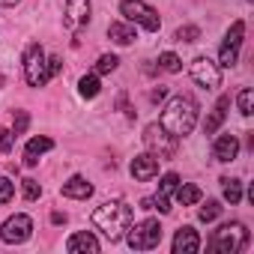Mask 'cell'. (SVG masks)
Here are the masks:
<instances>
[{"instance_id": "cell-1", "label": "cell", "mask_w": 254, "mask_h": 254, "mask_svg": "<svg viewBox=\"0 0 254 254\" xmlns=\"http://www.w3.org/2000/svg\"><path fill=\"white\" fill-rule=\"evenodd\" d=\"M159 126L168 135H174V138L191 135V129L197 126V102L191 96H174L165 105V111L159 117Z\"/></svg>"}, {"instance_id": "cell-2", "label": "cell", "mask_w": 254, "mask_h": 254, "mask_svg": "<svg viewBox=\"0 0 254 254\" xmlns=\"http://www.w3.org/2000/svg\"><path fill=\"white\" fill-rule=\"evenodd\" d=\"M132 218H135V212H132V206L126 203V200H108V203H102V206L93 212V224H96L111 242H117L126 230H129Z\"/></svg>"}, {"instance_id": "cell-3", "label": "cell", "mask_w": 254, "mask_h": 254, "mask_svg": "<svg viewBox=\"0 0 254 254\" xmlns=\"http://www.w3.org/2000/svg\"><path fill=\"white\" fill-rule=\"evenodd\" d=\"M248 245V230L242 221H230V224H221L212 239H209V248L218 251V254H239L242 248Z\"/></svg>"}, {"instance_id": "cell-4", "label": "cell", "mask_w": 254, "mask_h": 254, "mask_svg": "<svg viewBox=\"0 0 254 254\" xmlns=\"http://www.w3.org/2000/svg\"><path fill=\"white\" fill-rule=\"evenodd\" d=\"M126 242H129V248H135V251H153V248H159V242H162V224H159L156 218H144V221H138L135 227L129 224Z\"/></svg>"}, {"instance_id": "cell-5", "label": "cell", "mask_w": 254, "mask_h": 254, "mask_svg": "<svg viewBox=\"0 0 254 254\" xmlns=\"http://www.w3.org/2000/svg\"><path fill=\"white\" fill-rule=\"evenodd\" d=\"M120 12H123V18H126V21L141 24V27H144V30H150V33H156V30L162 27L159 12H156L153 6H147L144 0H123V3H120Z\"/></svg>"}, {"instance_id": "cell-6", "label": "cell", "mask_w": 254, "mask_h": 254, "mask_svg": "<svg viewBox=\"0 0 254 254\" xmlns=\"http://www.w3.org/2000/svg\"><path fill=\"white\" fill-rule=\"evenodd\" d=\"M177 141H180V138L168 135L159 123H153V126H147V129H144V144H147V150H150L159 162L177 156Z\"/></svg>"}, {"instance_id": "cell-7", "label": "cell", "mask_w": 254, "mask_h": 254, "mask_svg": "<svg viewBox=\"0 0 254 254\" xmlns=\"http://www.w3.org/2000/svg\"><path fill=\"white\" fill-rule=\"evenodd\" d=\"M24 78L30 87H45L48 84V57L42 51V45H27L24 51Z\"/></svg>"}, {"instance_id": "cell-8", "label": "cell", "mask_w": 254, "mask_h": 254, "mask_svg": "<svg viewBox=\"0 0 254 254\" xmlns=\"http://www.w3.org/2000/svg\"><path fill=\"white\" fill-rule=\"evenodd\" d=\"M30 233H33V221H30V215H24V212H18V215H12V218H6L3 224H0V239L9 242V245L27 242Z\"/></svg>"}, {"instance_id": "cell-9", "label": "cell", "mask_w": 254, "mask_h": 254, "mask_svg": "<svg viewBox=\"0 0 254 254\" xmlns=\"http://www.w3.org/2000/svg\"><path fill=\"white\" fill-rule=\"evenodd\" d=\"M242 36H245V24L242 21H233L227 36H224V45H221V57H218V66L230 69L236 66V57H239V45H242Z\"/></svg>"}, {"instance_id": "cell-10", "label": "cell", "mask_w": 254, "mask_h": 254, "mask_svg": "<svg viewBox=\"0 0 254 254\" xmlns=\"http://www.w3.org/2000/svg\"><path fill=\"white\" fill-rule=\"evenodd\" d=\"M191 78H194L197 87L215 90V87L221 84V69H218V63H212L209 57H197V60L191 63Z\"/></svg>"}, {"instance_id": "cell-11", "label": "cell", "mask_w": 254, "mask_h": 254, "mask_svg": "<svg viewBox=\"0 0 254 254\" xmlns=\"http://www.w3.org/2000/svg\"><path fill=\"white\" fill-rule=\"evenodd\" d=\"M90 0H66V18H63V24L69 27V30H81V27H87V21H90Z\"/></svg>"}, {"instance_id": "cell-12", "label": "cell", "mask_w": 254, "mask_h": 254, "mask_svg": "<svg viewBox=\"0 0 254 254\" xmlns=\"http://www.w3.org/2000/svg\"><path fill=\"white\" fill-rule=\"evenodd\" d=\"M156 174H159V159H156L153 153H141V156L132 159V177H135L138 183H147V180H153Z\"/></svg>"}, {"instance_id": "cell-13", "label": "cell", "mask_w": 254, "mask_h": 254, "mask_svg": "<svg viewBox=\"0 0 254 254\" xmlns=\"http://www.w3.org/2000/svg\"><path fill=\"white\" fill-rule=\"evenodd\" d=\"M177 186H180V177L177 174H165L162 177V186H159V194L153 197V209H159L162 215H168L171 212V200L168 197L177 191Z\"/></svg>"}, {"instance_id": "cell-14", "label": "cell", "mask_w": 254, "mask_h": 254, "mask_svg": "<svg viewBox=\"0 0 254 254\" xmlns=\"http://www.w3.org/2000/svg\"><path fill=\"white\" fill-rule=\"evenodd\" d=\"M200 248V236L194 227H180L174 236V254H194Z\"/></svg>"}, {"instance_id": "cell-15", "label": "cell", "mask_w": 254, "mask_h": 254, "mask_svg": "<svg viewBox=\"0 0 254 254\" xmlns=\"http://www.w3.org/2000/svg\"><path fill=\"white\" fill-rule=\"evenodd\" d=\"M66 251H69V254H96V251H99V239H96L93 233L81 230V233L69 236V242H66Z\"/></svg>"}, {"instance_id": "cell-16", "label": "cell", "mask_w": 254, "mask_h": 254, "mask_svg": "<svg viewBox=\"0 0 254 254\" xmlns=\"http://www.w3.org/2000/svg\"><path fill=\"white\" fill-rule=\"evenodd\" d=\"M212 156H215L218 162H233V159L239 156V141H236V135H221V138L215 141V147H212Z\"/></svg>"}, {"instance_id": "cell-17", "label": "cell", "mask_w": 254, "mask_h": 254, "mask_svg": "<svg viewBox=\"0 0 254 254\" xmlns=\"http://www.w3.org/2000/svg\"><path fill=\"white\" fill-rule=\"evenodd\" d=\"M51 147H54V141H51V138H30V141H27V147H24V165H30V168H33V165L39 162V156H42V153H48Z\"/></svg>"}, {"instance_id": "cell-18", "label": "cell", "mask_w": 254, "mask_h": 254, "mask_svg": "<svg viewBox=\"0 0 254 254\" xmlns=\"http://www.w3.org/2000/svg\"><path fill=\"white\" fill-rule=\"evenodd\" d=\"M227 108H230V96H221L218 99V105L212 108V114L206 117V123H203V132L206 135H212V132H218V126L224 123V117H227Z\"/></svg>"}, {"instance_id": "cell-19", "label": "cell", "mask_w": 254, "mask_h": 254, "mask_svg": "<svg viewBox=\"0 0 254 254\" xmlns=\"http://www.w3.org/2000/svg\"><path fill=\"white\" fill-rule=\"evenodd\" d=\"M108 36H111L117 45H132V42L138 39L135 27H132V24H123V21H111V24H108Z\"/></svg>"}, {"instance_id": "cell-20", "label": "cell", "mask_w": 254, "mask_h": 254, "mask_svg": "<svg viewBox=\"0 0 254 254\" xmlns=\"http://www.w3.org/2000/svg\"><path fill=\"white\" fill-rule=\"evenodd\" d=\"M93 194V186L84 177H72L69 183H63V197H75V200H87Z\"/></svg>"}, {"instance_id": "cell-21", "label": "cell", "mask_w": 254, "mask_h": 254, "mask_svg": "<svg viewBox=\"0 0 254 254\" xmlns=\"http://www.w3.org/2000/svg\"><path fill=\"white\" fill-rule=\"evenodd\" d=\"M197 200H200V189H197V186H191V183L177 186V203L191 206V203H197Z\"/></svg>"}, {"instance_id": "cell-22", "label": "cell", "mask_w": 254, "mask_h": 254, "mask_svg": "<svg viewBox=\"0 0 254 254\" xmlns=\"http://www.w3.org/2000/svg\"><path fill=\"white\" fill-rule=\"evenodd\" d=\"M99 90H102V84H99V78H96V75H84V78L78 81V93H81L84 99H96V96H99Z\"/></svg>"}, {"instance_id": "cell-23", "label": "cell", "mask_w": 254, "mask_h": 254, "mask_svg": "<svg viewBox=\"0 0 254 254\" xmlns=\"http://www.w3.org/2000/svg\"><path fill=\"white\" fill-rule=\"evenodd\" d=\"M221 189H224V200H230V206H236L242 200V183L239 180H221Z\"/></svg>"}, {"instance_id": "cell-24", "label": "cell", "mask_w": 254, "mask_h": 254, "mask_svg": "<svg viewBox=\"0 0 254 254\" xmlns=\"http://www.w3.org/2000/svg\"><path fill=\"white\" fill-rule=\"evenodd\" d=\"M236 105H239V114H242V117H251V114H254V93H251L248 87H245V90H239Z\"/></svg>"}, {"instance_id": "cell-25", "label": "cell", "mask_w": 254, "mask_h": 254, "mask_svg": "<svg viewBox=\"0 0 254 254\" xmlns=\"http://www.w3.org/2000/svg\"><path fill=\"white\" fill-rule=\"evenodd\" d=\"M218 215H221V203H218V200H206V203L200 206V212H197L200 221H215Z\"/></svg>"}, {"instance_id": "cell-26", "label": "cell", "mask_w": 254, "mask_h": 254, "mask_svg": "<svg viewBox=\"0 0 254 254\" xmlns=\"http://www.w3.org/2000/svg\"><path fill=\"white\" fill-rule=\"evenodd\" d=\"M117 66H120V60H117L114 54H102L99 63H96V75H108V72H114Z\"/></svg>"}, {"instance_id": "cell-27", "label": "cell", "mask_w": 254, "mask_h": 254, "mask_svg": "<svg viewBox=\"0 0 254 254\" xmlns=\"http://www.w3.org/2000/svg\"><path fill=\"white\" fill-rule=\"evenodd\" d=\"M159 66H162L165 72H180V69H183V60H180L177 54H171V51H165V54L159 57Z\"/></svg>"}, {"instance_id": "cell-28", "label": "cell", "mask_w": 254, "mask_h": 254, "mask_svg": "<svg viewBox=\"0 0 254 254\" xmlns=\"http://www.w3.org/2000/svg\"><path fill=\"white\" fill-rule=\"evenodd\" d=\"M15 197V183L9 177H0V203H9Z\"/></svg>"}, {"instance_id": "cell-29", "label": "cell", "mask_w": 254, "mask_h": 254, "mask_svg": "<svg viewBox=\"0 0 254 254\" xmlns=\"http://www.w3.org/2000/svg\"><path fill=\"white\" fill-rule=\"evenodd\" d=\"M197 36H200V30L194 24H186L177 30V42H197Z\"/></svg>"}, {"instance_id": "cell-30", "label": "cell", "mask_w": 254, "mask_h": 254, "mask_svg": "<svg viewBox=\"0 0 254 254\" xmlns=\"http://www.w3.org/2000/svg\"><path fill=\"white\" fill-rule=\"evenodd\" d=\"M39 194H42V186L36 180H24V197L27 200H39Z\"/></svg>"}, {"instance_id": "cell-31", "label": "cell", "mask_w": 254, "mask_h": 254, "mask_svg": "<svg viewBox=\"0 0 254 254\" xmlns=\"http://www.w3.org/2000/svg\"><path fill=\"white\" fill-rule=\"evenodd\" d=\"M27 123H30L27 111H15V129H12V135H24V129H27Z\"/></svg>"}, {"instance_id": "cell-32", "label": "cell", "mask_w": 254, "mask_h": 254, "mask_svg": "<svg viewBox=\"0 0 254 254\" xmlns=\"http://www.w3.org/2000/svg\"><path fill=\"white\" fill-rule=\"evenodd\" d=\"M9 150H12V132L0 129V153H9Z\"/></svg>"}, {"instance_id": "cell-33", "label": "cell", "mask_w": 254, "mask_h": 254, "mask_svg": "<svg viewBox=\"0 0 254 254\" xmlns=\"http://www.w3.org/2000/svg\"><path fill=\"white\" fill-rule=\"evenodd\" d=\"M57 72H60V57H51V60H48V78L57 75Z\"/></svg>"}, {"instance_id": "cell-34", "label": "cell", "mask_w": 254, "mask_h": 254, "mask_svg": "<svg viewBox=\"0 0 254 254\" xmlns=\"http://www.w3.org/2000/svg\"><path fill=\"white\" fill-rule=\"evenodd\" d=\"M165 96H168V90H165V87H159V90H153V93H150V99H153V102H159V99H165Z\"/></svg>"}, {"instance_id": "cell-35", "label": "cell", "mask_w": 254, "mask_h": 254, "mask_svg": "<svg viewBox=\"0 0 254 254\" xmlns=\"http://www.w3.org/2000/svg\"><path fill=\"white\" fill-rule=\"evenodd\" d=\"M51 221H54V224H63V221H66V215H63V212H54V215H51Z\"/></svg>"}, {"instance_id": "cell-36", "label": "cell", "mask_w": 254, "mask_h": 254, "mask_svg": "<svg viewBox=\"0 0 254 254\" xmlns=\"http://www.w3.org/2000/svg\"><path fill=\"white\" fill-rule=\"evenodd\" d=\"M15 3H21V0H0V6H15Z\"/></svg>"}]
</instances>
